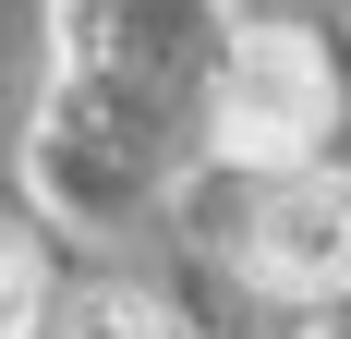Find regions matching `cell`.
Here are the masks:
<instances>
[{
	"instance_id": "obj_5",
	"label": "cell",
	"mask_w": 351,
	"mask_h": 339,
	"mask_svg": "<svg viewBox=\"0 0 351 339\" xmlns=\"http://www.w3.org/2000/svg\"><path fill=\"white\" fill-rule=\"evenodd\" d=\"M291 339H315V327H291Z\"/></svg>"
},
{
	"instance_id": "obj_4",
	"label": "cell",
	"mask_w": 351,
	"mask_h": 339,
	"mask_svg": "<svg viewBox=\"0 0 351 339\" xmlns=\"http://www.w3.org/2000/svg\"><path fill=\"white\" fill-rule=\"evenodd\" d=\"M36 303H49V279H36V242L25 231H0V339H25Z\"/></svg>"
},
{
	"instance_id": "obj_1",
	"label": "cell",
	"mask_w": 351,
	"mask_h": 339,
	"mask_svg": "<svg viewBox=\"0 0 351 339\" xmlns=\"http://www.w3.org/2000/svg\"><path fill=\"white\" fill-rule=\"evenodd\" d=\"M327 134H339V61L303 25H254L218 73V145L254 170H315Z\"/></svg>"
},
{
	"instance_id": "obj_2",
	"label": "cell",
	"mask_w": 351,
	"mask_h": 339,
	"mask_svg": "<svg viewBox=\"0 0 351 339\" xmlns=\"http://www.w3.org/2000/svg\"><path fill=\"white\" fill-rule=\"evenodd\" d=\"M243 279L254 291H279V303H315V291H339L351 279V194L327 182V170H267L243 206Z\"/></svg>"
},
{
	"instance_id": "obj_3",
	"label": "cell",
	"mask_w": 351,
	"mask_h": 339,
	"mask_svg": "<svg viewBox=\"0 0 351 339\" xmlns=\"http://www.w3.org/2000/svg\"><path fill=\"white\" fill-rule=\"evenodd\" d=\"M25 339H170L145 291H61V303H36Z\"/></svg>"
}]
</instances>
